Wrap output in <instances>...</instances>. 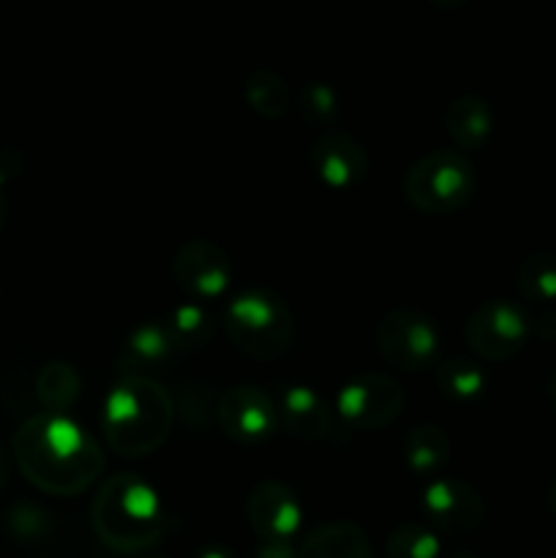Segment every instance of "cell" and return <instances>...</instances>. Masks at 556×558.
I'll return each mask as SVG.
<instances>
[{"label": "cell", "instance_id": "16", "mask_svg": "<svg viewBox=\"0 0 556 558\" xmlns=\"http://www.w3.org/2000/svg\"><path fill=\"white\" fill-rule=\"evenodd\" d=\"M178 352L172 336H169L167 322H145L136 330H131L129 341H125V365L129 374L147 376L145 371H158L172 360Z\"/></svg>", "mask_w": 556, "mask_h": 558}, {"label": "cell", "instance_id": "27", "mask_svg": "<svg viewBox=\"0 0 556 558\" xmlns=\"http://www.w3.org/2000/svg\"><path fill=\"white\" fill-rule=\"evenodd\" d=\"M256 558H300L294 554V548L289 543H273V539H265L262 548L256 550Z\"/></svg>", "mask_w": 556, "mask_h": 558}, {"label": "cell", "instance_id": "11", "mask_svg": "<svg viewBox=\"0 0 556 558\" xmlns=\"http://www.w3.org/2000/svg\"><path fill=\"white\" fill-rule=\"evenodd\" d=\"M311 169L333 191H349L368 178V153L347 131H322L311 147Z\"/></svg>", "mask_w": 556, "mask_h": 558}, {"label": "cell", "instance_id": "15", "mask_svg": "<svg viewBox=\"0 0 556 558\" xmlns=\"http://www.w3.org/2000/svg\"><path fill=\"white\" fill-rule=\"evenodd\" d=\"M447 134L452 136L461 150H480L491 140L496 125V114L491 104L480 96H458L445 112Z\"/></svg>", "mask_w": 556, "mask_h": 558}, {"label": "cell", "instance_id": "22", "mask_svg": "<svg viewBox=\"0 0 556 558\" xmlns=\"http://www.w3.org/2000/svg\"><path fill=\"white\" fill-rule=\"evenodd\" d=\"M518 294L529 303L551 305L556 303V254L551 251H537L527 256L518 267Z\"/></svg>", "mask_w": 556, "mask_h": 558}, {"label": "cell", "instance_id": "18", "mask_svg": "<svg viewBox=\"0 0 556 558\" xmlns=\"http://www.w3.org/2000/svg\"><path fill=\"white\" fill-rule=\"evenodd\" d=\"M452 450L450 436L445 434L436 425H420L412 434L407 436V445H403V458H407V466L412 469L420 477H428L436 474L447 463Z\"/></svg>", "mask_w": 556, "mask_h": 558}, {"label": "cell", "instance_id": "4", "mask_svg": "<svg viewBox=\"0 0 556 558\" xmlns=\"http://www.w3.org/2000/svg\"><path fill=\"white\" fill-rule=\"evenodd\" d=\"M223 330L234 349L254 360H276L294 338L287 303L265 289H245L223 308Z\"/></svg>", "mask_w": 556, "mask_h": 558}, {"label": "cell", "instance_id": "19", "mask_svg": "<svg viewBox=\"0 0 556 558\" xmlns=\"http://www.w3.org/2000/svg\"><path fill=\"white\" fill-rule=\"evenodd\" d=\"M434 379L442 396L456 403L478 401L488 390V376H485V371L478 363L463 357H452L447 363L436 365Z\"/></svg>", "mask_w": 556, "mask_h": 558}, {"label": "cell", "instance_id": "31", "mask_svg": "<svg viewBox=\"0 0 556 558\" xmlns=\"http://www.w3.org/2000/svg\"><path fill=\"white\" fill-rule=\"evenodd\" d=\"M548 398H551V407L556 409V371H554V376H551V381H548Z\"/></svg>", "mask_w": 556, "mask_h": 558}, {"label": "cell", "instance_id": "25", "mask_svg": "<svg viewBox=\"0 0 556 558\" xmlns=\"http://www.w3.org/2000/svg\"><path fill=\"white\" fill-rule=\"evenodd\" d=\"M387 556L390 558H436L439 556V539L431 529L420 523L398 526L387 539Z\"/></svg>", "mask_w": 556, "mask_h": 558}, {"label": "cell", "instance_id": "5", "mask_svg": "<svg viewBox=\"0 0 556 558\" xmlns=\"http://www.w3.org/2000/svg\"><path fill=\"white\" fill-rule=\"evenodd\" d=\"M478 189V174L458 150H434L420 158L403 178V194L425 216H450L461 210Z\"/></svg>", "mask_w": 556, "mask_h": 558}, {"label": "cell", "instance_id": "9", "mask_svg": "<svg viewBox=\"0 0 556 558\" xmlns=\"http://www.w3.org/2000/svg\"><path fill=\"white\" fill-rule=\"evenodd\" d=\"M172 276L194 303H210L229 292L234 267L227 251L218 248L210 240H189L174 254Z\"/></svg>", "mask_w": 556, "mask_h": 558}, {"label": "cell", "instance_id": "8", "mask_svg": "<svg viewBox=\"0 0 556 558\" xmlns=\"http://www.w3.org/2000/svg\"><path fill=\"white\" fill-rule=\"evenodd\" d=\"M532 319L512 300H485L467 319V343L488 363L510 360L527 347Z\"/></svg>", "mask_w": 556, "mask_h": 558}, {"label": "cell", "instance_id": "21", "mask_svg": "<svg viewBox=\"0 0 556 558\" xmlns=\"http://www.w3.org/2000/svg\"><path fill=\"white\" fill-rule=\"evenodd\" d=\"M36 396L47 412L65 414L80 398V374L69 363H47L36 376Z\"/></svg>", "mask_w": 556, "mask_h": 558}, {"label": "cell", "instance_id": "24", "mask_svg": "<svg viewBox=\"0 0 556 558\" xmlns=\"http://www.w3.org/2000/svg\"><path fill=\"white\" fill-rule=\"evenodd\" d=\"M300 114L314 129L330 131V125L341 118V96L330 82L311 80L300 87Z\"/></svg>", "mask_w": 556, "mask_h": 558}, {"label": "cell", "instance_id": "23", "mask_svg": "<svg viewBox=\"0 0 556 558\" xmlns=\"http://www.w3.org/2000/svg\"><path fill=\"white\" fill-rule=\"evenodd\" d=\"M169 336L178 349H202L216 336L213 316L202 308V303H185L169 314Z\"/></svg>", "mask_w": 556, "mask_h": 558}, {"label": "cell", "instance_id": "20", "mask_svg": "<svg viewBox=\"0 0 556 558\" xmlns=\"http://www.w3.org/2000/svg\"><path fill=\"white\" fill-rule=\"evenodd\" d=\"M245 101L256 114L267 120L283 118L292 107V93H289L287 80L270 69H259L245 82Z\"/></svg>", "mask_w": 556, "mask_h": 558}, {"label": "cell", "instance_id": "7", "mask_svg": "<svg viewBox=\"0 0 556 558\" xmlns=\"http://www.w3.org/2000/svg\"><path fill=\"white\" fill-rule=\"evenodd\" d=\"M403 407H407L403 387L392 376L379 374V371L352 376L336 398V412L341 414L343 423L354 430H365V434L396 423Z\"/></svg>", "mask_w": 556, "mask_h": 558}, {"label": "cell", "instance_id": "32", "mask_svg": "<svg viewBox=\"0 0 556 558\" xmlns=\"http://www.w3.org/2000/svg\"><path fill=\"white\" fill-rule=\"evenodd\" d=\"M548 505H551V512L556 515V480L551 483V490H548Z\"/></svg>", "mask_w": 556, "mask_h": 558}, {"label": "cell", "instance_id": "13", "mask_svg": "<svg viewBox=\"0 0 556 558\" xmlns=\"http://www.w3.org/2000/svg\"><path fill=\"white\" fill-rule=\"evenodd\" d=\"M423 510L442 532H472L485 515L478 490L458 477H436L423 490Z\"/></svg>", "mask_w": 556, "mask_h": 558}, {"label": "cell", "instance_id": "1", "mask_svg": "<svg viewBox=\"0 0 556 558\" xmlns=\"http://www.w3.org/2000/svg\"><path fill=\"white\" fill-rule=\"evenodd\" d=\"M11 456L27 483L52 496L82 494L104 472L101 447L69 414L25 420L11 439Z\"/></svg>", "mask_w": 556, "mask_h": 558}, {"label": "cell", "instance_id": "12", "mask_svg": "<svg viewBox=\"0 0 556 558\" xmlns=\"http://www.w3.org/2000/svg\"><path fill=\"white\" fill-rule=\"evenodd\" d=\"M245 512L259 537L273 543H289L300 532L303 523V507L289 485L281 480H262L254 485L245 501Z\"/></svg>", "mask_w": 556, "mask_h": 558}, {"label": "cell", "instance_id": "3", "mask_svg": "<svg viewBox=\"0 0 556 558\" xmlns=\"http://www.w3.org/2000/svg\"><path fill=\"white\" fill-rule=\"evenodd\" d=\"M93 526L104 545L120 554H134L161 539L169 515L150 483L136 474H114L93 501Z\"/></svg>", "mask_w": 556, "mask_h": 558}, {"label": "cell", "instance_id": "14", "mask_svg": "<svg viewBox=\"0 0 556 558\" xmlns=\"http://www.w3.org/2000/svg\"><path fill=\"white\" fill-rule=\"evenodd\" d=\"M278 420L289 434L305 441H319L333 430L330 407L314 387L305 385H292L281 392Z\"/></svg>", "mask_w": 556, "mask_h": 558}, {"label": "cell", "instance_id": "28", "mask_svg": "<svg viewBox=\"0 0 556 558\" xmlns=\"http://www.w3.org/2000/svg\"><path fill=\"white\" fill-rule=\"evenodd\" d=\"M9 474H11L9 452H5V447L0 445V490H3V488H5V483H9Z\"/></svg>", "mask_w": 556, "mask_h": 558}, {"label": "cell", "instance_id": "10", "mask_svg": "<svg viewBox=\"0 0 556 558\" xmlns=\"http://www.w3.org/2000/svg\"><path fill=\"white\" fill-rule=\"evenodd\" d=\"M218 425L240 445L267 441L278 430V407L256 387H232L218 401Z\"/></svg>", "mask_w": 556, "mask_h": 558}, {"label": "cell", "instance_id": "26", "mask_svg": "<svg viewBox=\"0 0 556 558\" xmlns=\"http://www.w3.org/2000/svg\"><path fill=\"white\" fill-rule=\"evenodd\" d=\"M22 169V156L16 150H0V229L9 216V185L14 183Z\"/></svg>", "mask_w": 556, "mask_h": 558}, {"label": "cell", "instance_id": "33", "mask_svg": "<svg viewBox=\"0 0 556 558\" xmlns=\"http://www.w3.org/2000/svg\"><path fill=\"white\" fill-rule=\"evenodd\" d=\"M456 558H472V556H456Z\"/></svg>", "mask_w": 556, "mask_h": 558}, {"label": "cell", "instance_id": "6", "mask_svg": "<svg viewBox=\"0 0 556 558\" xmlns=\"http://www.w3.org/2000/svg\"><path fill=\"white\" fill-rule=\"evenodd\" d=\"M376 343H379L382 357L392 368L409 371V374L436 368L442 347L434 319L409 305L392 308L382 316L376 327Z\"/></svg>", "mask_w": 556, "mask_h": 558}, {"label": "cell", "instance_id": "17", "mask_svg": "<svg viewBox=\"0 0 556 558\" xmlns=\"http://www.w3.org/2000/svg\"><path fill=\"white\" fill-rule=\"evenodd\" d=\"M300 558H371L368 537L354 523H325L305 537Z\"/></svg>", "mask_w": 556, "mask_h": 558}, {"label": "cell", "instance_id": "30", "mask_svg": "<svg viewBox=\"0 0 556 558\" xmlns=\"http://www.w3.org/2000/svg\"><path fill=\"white\" fill-rule=\"evenodd\" d=\"M431 3L442 5V9H461V5H467L469 0H431Z\"/></svg>", "mask_w": 556, "mask_h": 558}, {"label": "cell", "instance_id": "2", "mask_svg": "<svg viewBox=\"0 0 556 558\" xmlns=\"http://www.w3.org/2000/svg\"><path fill=\"white\" fill-rule=\"evenodd\" d=\"M101 428L118 456H150L172 428V398L150 376L125 374L104 398Z\"/></svg>", "mask_w": 556, "mask_h": 558}, {"label": "cell", "instance_id": "29", "mask_svg": "<svg viewBox=\"0 0 556 558\" xmlns=\"http://www.w3.org/2000/svg\"><path fill=\"white\" fill-rule=\"evenodd\" d=\"M196 558H232L227 548H218V545H213V548H205Z\"/></svg>", "mask_w": 556, "mask_h": 558}]
</instances>
